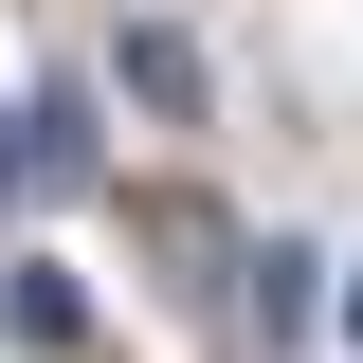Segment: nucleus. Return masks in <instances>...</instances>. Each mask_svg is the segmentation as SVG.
Wrapping results in <instances>:
<instances>
[{"mask_svg": "<svg viewBox=\"0 0 363 363\" xmlns=\"http://www.w3.org/2000/svg\"><path fill=\"white\" fill-rule=\"evenodd\" d=\"M73 182H109L91 91H18V109H0V218H18V200H73Z\"/></svg>", "mask_w": 363, "mask_h": 363, "instance_id": "1", "label": "nucleus"}, {"mask_svg": "<svg viewBox=\"0 0 363 363\" xmlns=\"http://www.w3.org/2000/svg\"><path fill=\"white\" fill-rule=\"evenodd\" d=\"M128 91H145V109H200V55H182L164 18H128Z\"/></svg>", "mask_w": 363, "mask_h": 363, "instance_id": "3", "label": "nucleus"}, {"mask_svg": "<svg viewBox=\"0 0 363 363\" xmlns=\"http://www.w3.org/2000/svg\"><path fill=\"white\" fill-rule=\"evenodd\" d=\"M0 327H18L37 363H73V345H91V272H73V255H0Z\"/></svg>", "mask_w": 363, "mask_h": 363, "instance_id": "2", "label": "nucleus"}, {"mask_svg": "<svg viewBox=\"0 0 363 363\" xmlns=\"http://www.w3.org/2000/svg\"><path fill=\"white\" fill-rule=\"evenodd\" d=\"M345 345H363V272H345Z\"/></svg>", "mask_w": 363, "mask_h": 363, "instance_id": "4", "label": "nucleus"}]
</instances>
